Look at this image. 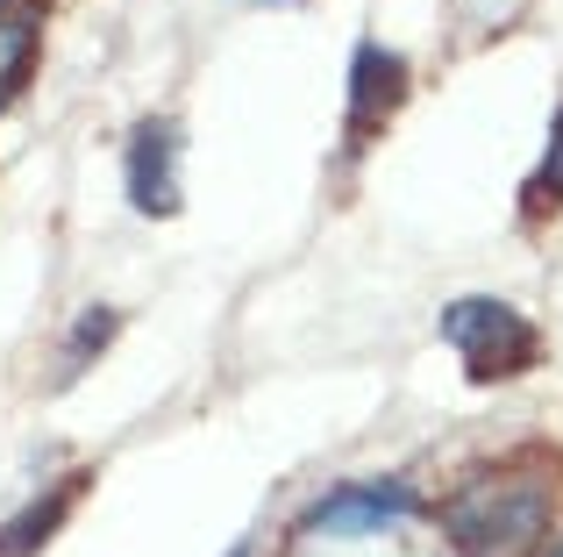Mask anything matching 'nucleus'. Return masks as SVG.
I'll return each mask as SVG.
<instances>
[{"instance_id": "obj_1", "label": "nucleus", "mask_w": 563, "mask_h": 557, "mask_svg": "<svg viewBox=\"0 0 563 557\" xmlns=\"http://www.w3.org/2000/svg\"><path fill=\"white\" fill-rule=\"evenodd\" d=\"M442 522H450V536L471 557H521L550 529V487H542V479H521V472L471 479V487L442 507Z\"/></svg>"}, {"instance_id": "obj_4", "label": "nucleus", "mask_w": 563, "mask_h": 557, "mask_svg": "<svg viewBox=\"0 0 563 557\" xmlns=\"http://www.w3.org/2000/svg\"><path fill=\"white\" fill-rule=\"evenodd\" d=\"M172 129L165 122H143L136 143H129V200H136L143 215H172L179 208V179H172Z\"/></svg>"}, {"instance_id": "obj_3", "label": "nucleus", "mask_w": 563, "mask_h": 557, "mask_svg": "<svg viewBox=\"0 0 563 557\" xmlns=\"http://www.w3.org/2000/svg\"><path fill=\"white\" fill-rule=\"evenodd\" d=\"M413 515V493L407 487H350L335 501H321L307 515V529H329V536H364V529H393V522Z\"/></svg>"}, {"instance_id": "obj_2", "label": "nucleus", "mask_w": 563, "mask_h": 557, "mask_svg": "<svg viewBox=\"0 0 563 557\" xmlns=\"http://www.w3.org/2000/svg\"><path fill=\"white\" fill-rule=\"evenodd\" d=\"M442 336H450V350L478 379H514L536 358V329L507 301H450L442 307Z\"/></svg>"}, {"instance_id": "obj_5", "label": "nucleus", "mask_w": 563, "mask_h": 557, "mask_svg": "<svg viewBox=\"0 0 563 557\" xmlns=\"http://www.w3.org/2000/svg\"><path fill=\"white\" fill-rule=\"evenodd\" d=\"M399 79H407V65H399L393 51H378V43H364V51H357V94H350L357 129H372L378 108H393V100H399Z\"/></svg>"}, {"instance_id": "obj_7", "label": "nucleus", "mask_w": 563, "mask_h": 557, "mask_svg": "<svg viewBox=\"0 0 563 557\" xmlns=\"http://www.w3.org/2000/svg\"><path fill=\"white\" fill-rule=\"evenodd\" d=\"M29 36H36V22H29V14H0V94H8L14 72L29 65Z\"/></svg>"}, {"instance_id": "obj_9", "label": "nucleus", "mask_w": 563, "mask_h": 557, "mask_svg": "<svg viewBox=\"0 0 563 557\" xmlns=\"http://www.w3.org/2000/svg\"><path fill=\"white\" fill-rule=\"evenodd\" d=\"M556 557H563V550H556Z\"/></svg>"}, {"instance_id": "obj_6", "label": "nucleus", "mask_w": 563, "mask_h": 557, "mask_svg": "<svg viewBox=\"0 0 563 557\" xmlns=\"http://www.w3.org/2000/svg\"><path fill=\"white\" fill-rule=\"evenodd\" d=\"M71 493H79V479H65V487L51 493V501H29L22 515L8 522V529H0V557H29L43 544V536L57 529V522H65V507H71Z\"/></svg>"}, {"instance_id": "obj_8", "label": "nucleus", "mask_w": 563, "mask_h": 557, "mask_svg": "<svg viewBox=\"0 0 563 557\" xmlns=\"http://www.w3.org/2000/svg\"><path fill=\"white\" fill-rule=\"evenodd\" d=\"M536 200H550L563 194V108H556V129H550V157H542V172H536V186H528Z\"/></svg>"}]
</instances>
